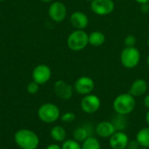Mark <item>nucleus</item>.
I'll use <instances>...</instances> for the list:
<instances>
[{
    "label": "nucleus",
    "mask_w": 149,
    "mask_h": 149,
    "mask_svg": "<svg viewBox=\"0 0 149 149\" xmlns=\"http://www.w3.org/2000/svg\"><path fill=\"white\" fill-rule=\"evenodd\" d=\"M14 141L21 149H37L39 146V138L38 134L26 128L17 130L14 134Z\"/></svg>",
    "instance_id": "nucleus-1"
},
{
    "label": "nucleus",
    "mask_w": 149,
    "mask_h": 149,
    "mask_svg": "<svg viewBox=\"0 0 149 149\" xmlns=\"http://www.w3.org/2000/svg\"><path fill=\"white\" fill-rule=\"evenodd\" d=\"M136 106L135 98L129 93L119 94L113 100V108L117 114L127 115L131 113Z\"/></svg>",
    "instance_id": "nucleus-2"
},
{
    "label": "nucleus",
    "mask_w": 149,
    "mask_h": 149,
    "mask_svg": "<svg viewBox=\"0 0 149 149\" xmlns=\"http://www.w3.org/2000/svg\"><path fill=\"white\" fill-rule=\"evenodd\" d=\"M60 110L58 106L52 103H45L38 110V119L47 124L53 123L60 118Z\"/></svg>",
    "instance_id": "nucleus-3"
},
{
    "label": "nucleus",
    "mask_w": 149,
    "mask_h": 149,
    "mask_svg": "<svg viewBox=\"0 0 149 149\" xmlns=\"http://www.w3.org/2000/svg\"><path fill=\"white\" fill-rule=\"evenodd\" d=\"M88 45V34L84 30H75L68 36L67 45L73 52H80Z\"/></svg>",
    "instance_id": "nucleus-4"
},
{
    "label": "nucleus",
    "mask_w": 149,
    "mask_h": 149,
    "mask_svg": "<svg viewBox=\"0 0 149 149\" xmlns=\"http://www.w3.org/2000/svg\"><path fill=\"white\" fill-rule=\"evenodd\" d=\"M120 63L127 69L136 67L141 61V52L135 46L125 47L120 52Z\"/></svg>",
    "instance_id": "nucleus-5"
},
{
    "label": "nucleus",
    "mask_w": 149,
    "mask_h": 149,
    "mask_svg": "<svg viewBox=\"0 0 149 149\" xmlns=\"http://www.w3.org/2000/svg\"><path fill=\"white\" fill-rule=\"evenodd\" d=\"M115 8L113 0H92L90 2L91 10L98 16H107Z\"/></svg>",
    "instance_id": "nucleus-6"
},
{
    "label": "nucleus",
    "mask_w": 149,
    "mask_h": 149,
    "mask_svg": "<svg viewBox=\"0 0 149 149\" xmlns=\"http://www.w3.org/2000/svg\"><path fill=\"white\" fill-rule=\"evenodd\" d=\"M101 106L100 99L95 94H87L85 95L80 101L81 110L88 114H92L96 113Z\"/></svg>",
    "instance_id": "nucleus-7"
},
{
    "label": "nucleus",
    "mask_w": 149,
    "mask_h": 149,
    "mask_svg": "<svg viewBox=\"0 0 149 149\" xmlns=\"http://www.w3.org/2000/svg\"><path fill=\"white\" fill-rule=\"evenodd\" d=\"M95 84L93 79L88 76H81L76 79L73 88L77 93L81 94L83 96L92 93L94 90Z\"/></svg>",
    "instance_id": "nucleus-8"
},
{
    "label": "nucleus",
    "mask_w": 149,
    "mask_h": 149,
    "mask_svg": "<svg viewBox=\"0 0 149 149\" xmlns=\"http://www.w3.org/2000/svg\"><path fill=\"white\" fill-rule=\"evenodd\" d=\"M48 14L52 21L56 23L63 22L67 15L66 6L61 2H54L50 5Z\"/></svg>",
    "instance_id": "nucleus-9"
},
{
    "label": "nucleus",
    "mask_w": 149,
    "mask_h": 149,
    "mask_svg": "<svg viewBox=\"0 0 149 149\" xmlns=\"http://www.w3.org/2000/svg\"><path fill=\"white\" fill-rule=\"evenodd\" d=\"M52 77V71L50 67L46 65H37L32 72L33 81L37 82L38 85H44L47 83Z\"/></svg>",
    "instance_id": "nucleus-10"
},
{
    "label": "nucleus",
    "mask_w": 149,
    "mask_h": 149,
    "mask_svg": "<svg viewBox=\"0 0 149 149\" xmlns=\"http://www.w3.org/2000/svg\"><path fill=\"white\" fill-rule=\"evenodd\" d=\"M74 88L65 80H57L54 84V93L57 97L61 100H70L73 95Z\"/></svg>",
    "instance_id": "nucleus-11"
},
{
    "label": "nucleus",
    "mask_w": 149,
    "mask_h": 149,
    "mask_svg": "<svg viewBox=\"0 0 149 149\" xmlns=\"http://www.w3.org/2000/svg\"><path fill=\"white\" fill-rule=\"evenodd\" d=\"M129 142V138L125 132L116 131L109 138V145L112 149H126Z\"/></svg>",
    "instance_id": "nucleus-12"
},
{
    "label": "nucleus",
    "mask_w": 149,
    "mask_h": 149,
    "mask_svg": "<svg viewBox=\"0 0 149 149\" xmlns=\"http://www.w3.org/2000/svg\"><path fill=\"white\" fill-rule=\"evenodd\" d=\"M95 133V127H93L91 124L86 123L82 126L78 127L73 132V139L78 142H83L90 136H93Z\"/></svg>",
    "instance_id": "nucleus-13"
},
{
    "label": "nucleus",
    "mask_w": 149,
    "mask_h": 149,
    "mask_svg": "<svg viewBox=\"0 0 149 149\" xmlns=\"http://www.w3.org/2000/svg\"><path fill=\"white\" fill-rule=\"evenodd\" d=\"M70 23L75 30H85L89 24V18L83 11H74L70 17Z\"/></svg>",
    "instance_id": "nucleus-14"
},
{
    "label": "nucleus",
    "mask_w": 149,
    "mask_h": 149,
    "mask_svg": "<svg viewBox=\"0 0 149 149\" xmlns=\"http://www.w3.org/2000/svg\"><path fill=\"white\" fill-rule=\"evenodd\" d=\"M115 132L116 129L111 121H100L95 127V134L100 138L109 139Z\"/></svg>",
    "instance_id": "nucleus-15"
},
{
    "label": "nucleus",
    "mask_w": 149,
    "mask_h": 149,
    "mask_svg": "<svg viewBox=\"0 0 149 149\" xmlns=\"http://www.w3.org/2000/svg\"><path fill=\"white\" fill-rule=\"evenodd\" d=\"M148 82L143 79H135L129 89V93L135 97H141L148 92Z\"/></svg>",
    "instance_id": "nucleus-16"
},
{
    "label": "nucleus",
    "mask_w": 149,
    "mask_h": 149,
    "mask_svg": "<svg viewBox=\"0 0 149 149\" xmlns=\"http://www.w3.org/2000/svg\"><path fill=\"white\" fill-rule=\"evenodd\" d=\"M88 42L89 45L94 47L101 46L106 42V36L103 32L100 31H92L90 34H88Z\"/></svg>",
    "instance_id": "nucleus-17"
},
{
    "label": "nucleus",
    "mask_w": 149,
    "mask_h": 149,
    "mask_svg": "<svg viewBox=\"0 0 149 149\" xmlns=\"http://www.w3.org/2000/svg\"><path fill=\"white\" fill-rule=\"evenodd\" d=\"M52 139L56 142H64L66 138V131L62 126H55L50 132Z\"/></svg>",
    "instance_id": "nucleus-18"
},
{
    "label": "nucleus",
    "mask_w": 149,
    "mask_h": 149,
    "mask_svg": "<svg viewBox=\"0 0 149 149\" xmlns=\"http://www.w3.org/2000/svg\"><path fill=\"white\" fill-rule=\"evenodd\" d=\"M135 140L141 147L149 148V127H143L138 131Z\"/></svg>",
    "instance_id": "nucleus-19"
},
{
    "label": "nucleus",
    "mask_w": 149,
    "mask_h": 149,
    "mask_svg": "<svg viewBox=\"0 0 149 149\" xmlns=\"http://www.w3.org/2000/svg\"><path fill=\"white\" fill-rule=\"evenodd\" d=\"M111 122L114 126L116 131L124 132L127 127V120L126 118V115H121V114L116 113V115L113 118Z\"/></svg>",
    "instance_id": "nucleus-20"
},
{
    "label": "nucleus",
    "mask_w": 149,
    "mask_h": 149,
    "mask_svg": "<svg viewBox=\"0 0 149 149\" xmlns=\"http://www.w3.org/2000/svg\"><path fill=\"white\" fill-rule=\"evenodd\" d=\"M82 149H101L99 140L94 136H90L81 143Z\"/></svg>",
    "instance_id": "nucleus-21"
},
{
    "label": "nucleus",
    "mask_w": 149,
    "mask_h": 149,
    "mask_svg": "<svg viewBox=\"0 0 149 149\" xmlns=\"http://www.w3.org/2000/svg\"><path fill=\"white\" fill-rule=\"evenodd\" d=\"M62 149H82L81 144L74 139L65 140L61 146Z\"/></svg>",
    "instance_id": "nucleus-22"
},
{
    "label": "nucleus",
    "mask_w": 149,
    "mask_h": 149,
    "mask_svg": "<svg viewBox=\"0 0 149 149\" xmlns=\"http://www.w3.org/2000/svg\"><path fill=\"white\" fill-rule=\"evenodd\" d=\"M75 119H76V115L72 112H66L64 113L62 115H60V120L65 123H72L75 120Z\"/></svg>",
    "instance_id": "nucleus-23"
},
{
    "label": "nucleus",
    "mask_w": 149,
    "mask_h": 149,
    "mask_svg": "<svg viewBox=\"0 0 149 149\" xmlns=\"http://www.w3.org/2000/svg\"><path fill=\"white\" fill-rule=\"evenodd\" d=\"M136 38L133 35V34H129L127 35L125 39H124V45L125 47H134L136 45Z\"/></svg>",
    "instance_id": "nucleus-24"
},
{
    "label": "nucleus",
    "mask_w": 149,
    "mask_h": 149,
    "mask_svg": "<svg viewBox=\"0 0 149 149\" xmlns=\"http://www.w3.org/2000/svg\"><path fill=\"white\" fill-rule=\"evenodd\" d=\"M27 92L30 93V94H36L38 92V89H39V85L35 82V81H31L28 84L27 86Z\"/></svg>",
    "instance_id": "nucleus-25"
},
{
    "label": "nucleus",
    "mask_w": 149,
    "mask_h": 149,
    "mask_svg": "<svg viewBox=\"0 0 149 149\" xmlns=\"http://www.w3.org/2000/svg\"><path fill=\"white\" fill-rule=\"evenodd\" d=\"M140 148L141 146L138 143V141L136 140H132V141H129L127 149H139Z\"/></svg>",
    "instance_id": "nucleus-26"
},
{
    "label": "nucleus",
    "mask_w": 149,
    "mask_h": 149,
    "mask_svg": "<svg viewBox=\"0 0 149 149\" xmlns=\"http://www.w3.org/2000/svg\"><path fill=\"white\" fill-rule=\"evenodd\" d=\"M141 10L143 13H148L149 11V3H143L141 4Z\"/></svg>",
    "instance_id": "nucleus-27"
},
{
    "label": "nucleus",
    "mask_w": 149,
    "mask_h": 149,
    "mask_svg": "<svg viewBox=\"0 0 149 149\" xmlns=\"http://www.w3.org/2000/svg\"><path fill=\"white\" fill-rule=\"evenodd\" d=\"M45 149H62V148H61V147H60L59 145H58V144H51V145L47 146Z\"/></svg>",
    "instance_id": "nucleus-28"
},
{
    "label": "nucleus",
    "mask_w": 149,
    "mask_h": 149,
    "mask_svg": "<svg viewBox=\"0 0 149 149\" xmlns=\"http://www.w3.org/2000/svg\"><path fill=\"white\" fill-rule=\"evenodd\" d=\"M144 106L149 109V93L148 94H147L146 96H145V98H144Z\"/></svg>",
    "instance_id": "nucleus-29"
},
{
    "label": "nucleus",
    "mask_w": 149,
    "mask_h": 149,
    "mask_svg": "<svg viewBox=\"0 0 149 149\" xmlns=\"http://www.w3.org/2000/svg\"><path fill=\"white\" fill-rule=\"evenodd\" d=\"M138 3L143 4V3H149V0H135Z\"/></svg>",
    "instance_id": "nucleus-30"
},
{
    "label": "nucleus",
    "mask_w": 149,
    "mask_h": 149,
    "mask_svg": "<svg viewBox=\"0 0 149 149\" xmlns=\"http://www.w3.org/2000/svg\"><path fill=\"white\" fill-rule=\"evenodd\" d=\"M146 122L148 124V127H149V109L146 113Z\"/></svg>",
    "instance_id": "nucleus-31"
},
{
    "label": "nucleus",
    "mask_w": 149,
    "mask_h": 149,
    "mask_svg": "<svg viewBox=\"0 0 149 149\" xmlns=\"http://www.w3.org/2000/svg\"><path fill=\"white\" fill-rule=\"evenodd\" d=\"M40 1H42V2H44V3H49V2H52V1H53V0H40Z\"/></svg>",
    "instance_id": "nucleus-32"
},
{
    "label": "nucleus",
    "mask_w": 149,
    "mask_h": 149,
    "mask_svg": "<svg viewBox=\"0 0 149 149\" xmlns=\"http://www.w3.org/2000/svg\"><path fill=\"white\" fill-rule=\"evenodd\" d=\"M147 65H148V66L149 67V54L148 55V58H147Z\"/></svg>",
    "instance_id": "nucleus-33"
},
{
    "label": "nucleus",
    "mask_w": 149,
    "mask_h": 149,
    "mask_svg": "<svg viewBox=\"0 0 149 149\" xmlns=\"http://www.w3.org/2000/svg\"><path fill=\"white\" fill-rule=\"evenodd\" d=\"M139 149H149V148H142V147H141Z\"/></svg>",
    "instance_id": "nucleus-34"
},
{
    "label": "nucleus",
    "mask_w": 149,
    "mask_h": 149,
    "mask_svg": "<svg viewBox=\"0 0 149 149\" xmlns=\"http://www.w3.org/2000/svg\"><path fill=\"white\" fill-rule=\"evenodd\" d=\"M148 47H149V38H148Z\"/></svg>",
    "instance_id": "nucleus-35"
},
{
    "label": "nucleus",
    "mask_w": 149,
    "mask_h": 149,
    "mask_svg": "<svg viewBox=\"0 0 149 149\" xmlns=\"http://www.w3.org/2000/svg\"><path fill=\"white\" fill-rule=\"evenodd\" d=\"M85 1H87V2H91L92 0H85Z\"/></svg>",
    "instance_id": "nucleus-36"
},
{
    "label": "nucleus",
    "mask_w": 149,
    "mask_h": 149,
    "mask_svg": "<svg viewBox=\"0 0 149 149\" xmlns=\"http://www.w3.org/2000/svg\"><path fill=\"white\" fill-rule=\"evenodd\" d=\"M2 1H4V0H0V2H2Z\"/></svg>",
    "instance_id": "nucleus-37"
},
{
    "label": "nucleus",
    "mask_w": 149,
    "mask_h": 149,
    "mask_svg": "<svg viewBox=\"0 0 149 149\" xmlns=\"http://www.w3.org/2000/svg\"><path fill=\"white\" fill-rule=\"evenodd\" d=\"M126 149H127V148H126Z\"/></svg>",
    "instance_id": "nucleus-38"
}]
</instances>
